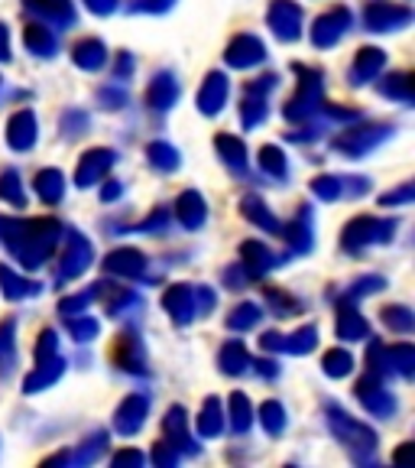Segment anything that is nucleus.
<instances>
[{"mask_svg": "<svg viewBox=\"0 0 415 468\" xmlns=\"http://www.w3.org/2000/svg\"><path fill=\"white\" fill-rule=\"evenodd\" d=\"M396 231V221L387 218H373V215H360L344 228V250H364L367 244H387Z\"/></svg>", "mask_w": 415, "mask_h": 468, "instance_id": "1", "label": "nucleus"}, {"mask_svg": "<svg viewBox=\"0 0 415 468\" xmlns=\"http://www.w3.org/2000/svg\"><path fill=\"white\" fill-rule=\"evenodd\" d=\"M387 137H389L387 124H367V127H350V131H341L335 140H331V146L341 150V154H348V156H364L367 150H373V146L383 144Z\"/></svg>", "mask_w": 415, "mask_h": 468, "instance_id": "2", "label": "nucleus"}, {"mask_svg": "<svg viewBox=\"0 0 415 468\" xmlns=\"http://www.w3.org/2000/svg\"><path fill=\"white\" fill-rule=\"evenodd\" d=\"M328 423H331V432L341 439L344 446H350V449H373L377 446V432L367 430V426L358 423L354 417H348L344 410L328 407Z\"/></svg>", "mask_w": 415, "mask_h": 468, "instance_id": "3", "label": "nucleus"}, {"mask_svg": "<svg viewBox=\"0 0 415 468\" xmlns=\"http://www.w3.org/2000/svg\"><path fill=\"white\" fill-rule=\"evenodd\" d=\"M364 23L373 33L399 29V27H406V23H412V10L402 7V4H389V0H373L364 10Z\"/></svg>", "mask_w": 415, "mask_h": 468, "instance_id": "4", "label": "nucleus"}, {"mask_svg": "<svg viewBox=\"0 0 415 468\" xmlns=\"http://www.w3.org/2000/svg\"><path fill=\"white\" fill-rule=\"evenodd\" d=\"M266 23H270V29L279 39L292 43V39L302 37V7L299 4H292V0H273Z\"/></svg>", "mask_w": 415, "mask_h": 468, "instance_id": "5", "label": "nucleus"}, {"mask_svg": "<svg viewBox=\"0 0 415 468\" xmlns=\"http://www.w3.org/2000/svg\"><path fill=\"white\" fill-rule=\"evenodd\" d=\"M350 27V10L348 7H335L328 14H321L318 20L312 23V46L318 49H328L337 39L344 37V29Z\"/></svg>", "mask_w": 415, "mask_h": 468, "instance_id": "6", "label": "nucleus"}, {"mask_svg": "<svg viewBox=\"0 0 415 468\" xmlns=\"http://www.w3.org/2000/svg\"><path fill=\"white\" fill-rule=\"evenodd\" d=\"M358 400L370 410L373 417H389V413L396 410V400L389 397V390L383 388V380L370 371L358 380Z\"/></svg>", "mask_w": 415, "mask_h": 468, "instance_id": "7", "label": "nucleus"}, {"mask_svg": "<svg viewBox=\"0 0 415 468\" xmlns=\"http://www.w3.org/2000/svg\"><path fill=\"white\" fill-rule=\"evenodd\" d=\"M23 10L29 16H36L46 27H68L75 20V7L72 0H23Z\"/></svg>", "mask_w": 415, "mask_h": 468, "instance_id": "8", "label": "nucleus"}, {"mask_svg": "<svg viewBox=\"0 0 415 468\" xmlns=\"http://www.w3.org/2000/svg\"><path fill=\"white\" fill-rule=\"evenodd\" d=\"M110 166H114V150H88L78 166H75V186L88 189V186L101 183Z\"/></svg>", "mask_w": 415, "mask_h": 468, "instance_id": "9", "label": "nucleus"}, {"mask_svg": "<svg viewBox=\"0 0 415 468\" xmlns=\"http://www.w3.org/2000/svg\"><path fill=\"white\" fill-rule=\"evenodd\" d=\"M91 257H95V250H91L88 238H81L78 231H68L66 250H62V280L85 273V271H88V263H91Z\"/></svg>", "mask_w": 415, "mask_h": 468, "instance_id": "10", "label": "nucleus"}, {"mask_svg": "<svg viewBox=\"0 0 415 468\" xmlns=\"http://www.w3.org/2000/svg\"><path fill=\"white\" fill-rule=\"evenodd\" d=\"M162 306H166V313L172 315L175 322H192L198 315L195 286H189V283L169 286L166 296H162Z\"/></svg>", "mask_w": 415, "mask_h": 468, "instance_id": "11", "label": "nucleus"}, {"mask_svg": "<svg viewBox=\"0 0 415 468\" xmlns=\"http://www.w3.org/2000/svg\"><path fill=\"white\" fill-rule=\"evenodd\" d=\"M146 413H150V400H146L143 394H130L117 407L114 430L120 432V436H133V432H140V426H143Z\"/></svg>", "mask_w": 415, "mask_h": 468, "instance_id": "12", "label": "nucleus"}, {"mask_svg": "<svg viewBox=\"0 0 415 468\" xmlns=\"http://www.w3.org/2000/svg\"><path fill=\"white\" fill-rule=\"evenodd\" d=\"M263 56H266V46L256 37H250V33H241V37L231 39L224 58H227V66H233V69H250V66H256V62H263Z\"/></svg>", "mask_w": 415, "mask_h": 468, "instance_id": "13", "label": "nucleus"}, {"mask_svg": "<svg viewBox=\"0 0 415 468\" xmlns=\"http://www.w3.org/2000/svg\"><path fill=\"white\" fill-rule=\"evenodd\" d=\"M104 271L114 273V277L137 280V277H143V271H146V257L133 248H120V250H114V254L104 257Z\"/></svg>", "mask_w": 415, "mask_h": 468, "instance_id": "14", "label": "nucleus"}, {"mask_svg": "<svg viewBox=\"0 0 415 468\" xmlns=\"http://www.w3.org/2000/svg\"><path fill=\"white\" fill-rule=\"evenodd\" d=\"M279 263V257L273 254L266 244H260V241H247L241 248V267L247 271V277L250 280H260L266 271H273Z\"/></svg>", "mask_w": 415, "mask_h": 468, "instance_id": "15", "label": "nucleus"}, {"mask_svg": "<svg viewBox=\"0 0 415 468\" xmlns=\"http://www.w3.org/2000/svg\"><path fill=\"white\" fill-rule=\"evenodd\" d=\"M227 91H231V85H227L224 75L221 72L208 75L202 91H198V108H202V114H218V111L227 104Z\"/></svg>", "mask_w": 415, "mask_h": 468, "instance_id": "16", "label": "nucleus"}, {"mask_svg": "<svg viewBox=\"0 0 415 468\" xmlns=\"http://www.w3.org/2000/svg\"><path fill=\"white\" fill-rule=\"evenodd\" d=\"M383 66H387L383 49H377V46H364V49H358V58H354V66H350V81L360 85V81L377 79V75L383 72Z\"/></svg>", "mask_w": 415, "mask_h": 468, "instance_id": "17", "label": "nucleus"}, {"mask_svg": "<svg viewBox=\"0 0 415 468\" xmlns=\"http://www.w3.org/2000/svg\"><path fill=\"white\" fill-rule=\"evenodd\" d=\"M7 144L14 146V150H20V154L36 144V117H33V111H16V114L10 117Z\"/></svg>", "mask_w": 415, "mask_h": 468, "instance_id": "18", "label": "nucleus"}, {"mask_svg": "<svg viewBox=\"0 0 415 468\" xmlns=\"http://www.w3.org/2000/svg\"><path fill=\"white\" fill-rule=\"evenodd\" d=\"M114 358L120 361V367H127V371L146 374V351H143V342L137 338V332H124V335H120Z\"/></svg>", "mask_w": 415, "mask_h": 468, "instance_id": "19", "label": "nucleus"}, {"mask_svg": "<svg viewBox=\"0 0 415 468\" xmlns=\"http://www.w3.org/2000/svg\"><path fill=\"white\" fill-rule=\"evenodd\" d=\"M335 329L337 338H344V342H364V338H370V325H367V319L354 306H337Z\"/></svg>", "mask_w": 415, "mask_h": 468, "instance_id": "20", "label": "nucleus"}, {"mask_svg": "<svg viewBox=\"0 0 415 468\" xmlns=\"http://www.w3.org/2000/svg\"><path fill=\"white\" fill-rule=\"evenodd\" d=\"M175 215H179V221H182V228H189V231H198V228L204 225V218H208V208H204V198L198 196V192H182L179 196V202H175Z\"/></svg>", "mask_w": 415, "mask_h": 468, "instance_id": "21", "label": "nucleus"}, {"mask_svg": "<svg viewBox=\"0 0 415 468\" xmlns=\"http://www.w3.org/2000/svg\"><path fill=\"white\" fill-rule=\"evenodd\" d=\"M175 98H179V81H175L172 72H160L153 79V85H150V91H146V101H150V108L156 111H166L175 104Z\"/></svg>", "mask_w": 415, "mask_h": 468, "instance_id": "22", "label": "nucleus"}, {"mask_svg": "<svg viewBox=\"0 0 415 468\" xmlns=\"http://www.w3.org/2000/svg\"><path fill=\"white\" fill-rule=\"evenodd\" d=\"M72 58H75V66L85 69V72H98V69L108 62V49H104L101 39L88 37V39H81V43H75Z\"/></svg>", "mask_w": 415, "mask_h": 468, "instance_id": "23", "label": "nucleus"}, {"mask_svg": "<svg viewBox=\"0 0 415 468\" xmlns=\"http://www.w3.org/2000/svg\"><path fill=\"white\" fill-rule=\"evenodd\" d=\"M62 371H66V365H62V358H43L36 365V371L29 374L26 380H23V390L26 394H36V390H43V388H49V384H56L58 378H62Z\"/></svg>", "mask_w": 415, "mask_h": 468, "instance_id": "24", "label": "nucleus"}, {"mask_svg": "<svg viewBox=\"0 0 415 468\" xmlns=\"http://www.w3.org/2000/svg\"><path fill=\"white\" fill-rule=\"evenodd\" d=\"M23 43H26L29 52H36V56H52V52H56V37H52V29L39 20L23 27Z\"/></svg>", "mask_w": 415, "mask_h": 468, "instance_id": "25", "label": "nucleus"}, {"mask_svg": "<svg viewBox=\"0 0 415 468\" xmlns=\"http://www.w3.org/2000/svg\"><path fill=\"white\" fill-rule=\"evenodd\" d=\"M412 365H415V351L409 342L387 345V348H383V367H387V371H396V374H402V378H409Z\"/></svg>", "mask_w": 415, "mask_h": 468, "instance_id": "26", "label": "nucleus"}, {"mask_svg": "<svg viewBox=\"0 0 415 468\" xmlns=\"http://www.w3.org/2000/svg\"><path fill=\"white\" fill-rule=\"evenodd\" d=\"M185 417H189V413H185L182 407H172L166 413V420H162V432H166V439L172 442L175 449H179V452H182L185 442H192L189 432H185V430H189V420H185Z\"/></svg>", "mask_w": 415, "mask_h": 468, "instance_id": "27", "label": "nucleus"}, {"mask_svg": "<svg viewBox=\"0 0 415 468\" xmlns=\"http://www.w3.org/2000/svg\"><path fill=\"white\" fill-rule=\"evenodd\" d=\"M221 430H224V413H221V400H218V397H208V400L202 403L198 432H202L204 439H214V436H221Z\"/></svg>", "mask_w": 415, "mask_h": 468, "instance_id": "28", "label": "nucleus"}, {"mask_svg": "<svg viewBox=\"0 0 415 468\" xmlns=\"http://www.w3.org/2000/svg\"><path fill=\"white\" fill-rule=\"evenodd\" d=\"M33 186H36L39 198H43L46 205L62 202V196H66V179H62V173H58V169H43Z\"/></svg>", "mask_w": 415, "mask_h": 468, "instance_id": "29", "label": "nucleus"}, {"mask_svg": "<svg viewBox=\"0 0 415 468\" xmlns=\"http://www.w3.org/2000/svg\"><path fill=\"white\" fill-rule=\"evenodd\" d=\"M241 208H244V215H247V218L254 221V225H260V228H263V231H273V234H276L279 228H283V225H279V221L270 215V208H266V202H260V198H256V196H244Z\"/></svg>", "mask_w": 415, "mask_h": 468, "instance_id": "30", "label": "nucleus"}, {"mask_svg": "<svg viewBox=\"0 0 415 468\" xmlns=\"http://www.w3.org/2000/svg\"><path fill=\"white\" fill-rule=\"evenodd\" d=\"M218 365L224 374H244V367L250 365V355H247V348H244V342H227L224 348H221Z\"/></svg>", "mask_w": 415, "mask_h": 468, "instance_id": "31", "label": "nucleus"}, {"mask_svg": "<svg viewBox=\"0 0 415 468\" xmlns=\"http://www.w3.org/2000/svg\"><path fill=\"white\" fill-rule=\"evenodd\" d=\"M14 319L0 322V374H10L16 365V342H14Z\"/></svg>", "mask_w": 415, "mask_h": 468, "instance_id": "32", "label": "nucleus"}, {"mask_svg": "<svg viewBox=\"0 0 415 468\" xmlns=\"http://www.w3.org/2000/svg\"><path fill=\"white\" fill-rule=\"evenodd\" d=\"M256 163H260V169L266 176H273V179H285V173H289V163H285V154L279 150V146H263L260 156H256Z\"/></svg>", "mask_w": 415, "mask_h": 468, "instance_id": "33", "label": "nucleus"}, {"mask_svg": "<svg viewBox=\"0 0 415 468\" xmlns=\"http://www.w3.org/2000/svg\"><path fill=\"white\" fill-rule=\"evenodd\" d=\"M315 345H318V332H315V325H302L299 332H292V335L283 338L285 355H308Z\"/></svg>", "mask_w": 415, "mask_h": 468, "instance_id": "34", "label": "nucleus"}, {"mask_svg": "<svg viewBox=\"0 0 415 468\" xmlns=\"http://www.w3.org/2000/svg\"><path fill=\"white\" fill-rule=\"evenodd\" d=\"M150 163H153L160 173H175V169H179V163H182V156H179V150H175V146L156 140V144H150Z\"/></svg>", "mask_w": 415, "mask_h": 468, "instance_id": "35", "label": "nucleus"}, {"mask_svg": "<svg viewBox=\"0 0 415 468\" xmlns=\"http://www.w3.org/2000/svg\"><path fill=\"white\" fill-rule=\"evenodd\" d=\"M0 286H4V296H7V300H23L29 292H36V283L23 280L20 273H14L10 267H0Z\"/></svg>", "mask_w": 415, "mask_h": 468, "instance_id": "36", "label": "nucleus"}, {"mask_svg": "<svg viewBox=\"0 0 415 468\" xmlns=\"http://www.w3.org/2000/svg\"><path fill=\"white\" fill-rule=\"evenodd\" d=\"M250 423H254V407H250L247 397L237 390V394H231V430L247 432Z\"/></svg>", "mask_w": 415, "mask_h": 468, "instance_id": "37", "label": "nucleus"}, {"mask_svg": "<svg viewBox=\"0 0 415 468\" xmlns=\"http://www.w3.org/2000/svg\"><path fill=\"white\" fill-rule=\"evenodd\" d=\"M279 231H283V241L289 244V248L296 250V254H302V250H308V248H312V231H308L306 218L292 221V225L279 228Z\"/></svg>", "mask_w": 415, "mask_h": 468, "instance_id": "38", "label": "nucleus"}, {"mask_svg": "<svg viewBox=\"0 0 415 468\" xmlns=\"http://www.w3.org/2000/svg\"><path fill=\"white\" fill-rule=\"evenodd\" d=\"M0 198L10 202L14 208H23V205H26V192H23V183H20V176H16V169H7V173L0 176Z\"/></svg>", "mask_w": 415, "mask_h": 468, "instance_id": "39", "label": "nucleus"}, {"mask_svg": "<svg viewBox=\"0 0 415 468\" xmlns=\"http://www.w3.org/2000/svg\"><path fill=\"white\" fill-rule=\"evenodd\" d=\"M214 146H218V154L224 156V163L227 166H233V169H244V144L233 133H221L218 140H214Z\"/></svg>", "mask_w": 415, "mask_h": 468, "instance_id": "40", "label": "nucleus"}, {"mask_svg": "<svg viewBox=\"0 0 415 468\" xmlns=\"http://www.w3.org/2000/svg\"><path fill=\"white\" fill-rule=\"evenodd\" d=\"M321 367H325L328 378H348V374L354 371V358H350V351L331 348L328 355H325V361H321Z\"/></svg>", "mask_w": 415, "mask_h": 468, "instance_id": "41", "label": "nucleus"}, {"mask_svg": "<svg viewBox=\"0 0 415 468\" xmlns=\"http://www.w3.org/2000/svg\"><path fill=\"white\" fill-rule=\"evenodd\" d=\"M260 423H263V430L270 432V436H279V432L285 430V410H283V403L279 400H266L260 407Z\"/></svg>", "mask_w": 415, "mask_h": 468, "instance_id": "42", "label": "nucleus"}, {"mask_svg": "<svg viewBox=\"0 0 415 468\" xmlns=\"http://www.w3.org/2000/svg\"><path fill=\"white\" fill-rule=\"evenodd\" d=\"M260 306H254V303H244V306H237L231 315H227V329H233V332H247V329H254L256 322H260Z\"/></svg>", "mask_w": 415, "mask_h": 468, "instance_id": "43", "label": "nucleus"}, {"mask_svg": "<svg viewBox=\"0 0 415 468\" xmlns=\"http://www.w3.org/2000/svg\"><path fill=\"white\" fill-rule=\"evenodd\" d=\"M383 95L387 98H399V101H412V79L406 72H396V75H387L383 81Z\"/></svg>", "mask_w": 415, "mask_h": 468, "instance_id": "44", "label": "nucleus"}, {"mask_svg": "<svg viewBox=\"0 0 415 468\" xmlns=\"http://www.w3.org/2000/svg\"><path fill=\"white\" fill-rule=\"evenodd\" d=\"M383 322H387L393 332H399V335L412 332V313H409L406 306H387L383 309Z\"/></svg>", "mask_w": 415, "mask_h": 468, "instance_id": "45", "label": "nucleus"}, {"mask_svg": "<svg viewBox=\"0 0 415 468\" xmlns=\"http://www.w3.org/2000/svg\"><path fill=\"white\" fill-rule=\"evenodd\" d=\"M263 292H266V300H270V306L276 309V315H296V313H299V303L292 300L289 292L276 290V286H263Z\"/></svg>", "mask_w": 415, "mask_h": 468, "instance_id": "46", "label": "nucleus"}, {"mask_svg": "<svg viewBox=\"0 0 415 468\" xmlns=\"http://www.w3.org/2000/svg\"><path fill=\"white\" fill-rule=\"evenodd\" d=\"M104 449H108V432H95V436L88 439L85 446L75 452V462H78V465H88V462H95Z\"/></svg>", "mask_w": 415, "mask_h": 468, "instance_id": "47", "label": "nucleus"}, {"mask_svg": "<svg viewBox=\"0 0 415 468\" xmlns=\"http://www.w3.org/2000/svg\"><path fill=\"white\" fill-rule=\"evenodd\" d=\"M312 192L318 198H325V202H335V198L344 196V183L335 179V176H318V179L312 183Z\"/></svg>", "mask_w": 415, "mask_h": 468, "instance_id": "48", "label": "nucleus"}, {"mask_svg": "<svg viewBox=\"0 0 415 468\" xmlns=\"http://www.w3.org/2000/svg\"><path fill=\"white\" fill-rule=\"evenodd\" d=\"M68 319H72V315H68ZM68 332L75 335V342H91V338H98V319L81 313L78 319L68 322Z\"/></svg>", "mask_w": 415, "mask_h": 468, "instance_id": "49", "label": "nucleus"}, {"mask_svg": "<svg viewBox=\"0 0 415 468\" xmlns=\"http://www.w3.org/2000/svg\"><path fill=\"white\" fill-rule=\"evenodd\" d=\"M263 117H266V104H263V98H254V95H250L247 101L241 104V124H244V127L263 124Z\"/></svg>", "mask_w": 415, "mask_h": 468, "instance_id": "50", "label": "nucleus"}, {"mask_svg": "<svg viewBox=\"0 0 415 468\" xmlns=\"http://www.w3.org/2000/svg\"><path fill=\"white\" fill-rule=\"evenodd\" d=\"M91 300H95V286H91V290H85V292H75V296H68V300H62V303H58V309H62L66 315H75V313L81 315Z\"/></svg>", "mask_w": 415, "mask_h": 468, "instance_id": "51", "label": "nucleus"}, {"mask_svg": "<svg viewBox=\"0 0 415 468\" xmlns=\"http://www.w3.org/2000/svg\"><path fill=\"white\" fill-rule=\"evenodd\" d=\"M179 455H182V452H179L169 439H162V442H156V446H153V462H156V465H175V462H179Z\"/></svg>", "mask_w": 415, "mask_h": 468, "instance_id": "52", "label": "nucleus"}, {"mask_svg": "<svg viewBox=\"0 0 415 468\" xmlns=\"http://www.w3.org/2000/svg\"><path fill=\"white\" fill-rule=\"evenodd\" d=\"M377 290H383V277H364L354 283V290L344 300H358V296H367V292H377Z\"/></svg>", "mask_w": 415, "mask_h": 468, "instance_id": "53", "label": "nucleus"}, {"mask_svg": "<svg viewBox=\"0 0 415 468\" xmlns=\"http://www.w3.org/2000/svg\"><path fill=\"white\" fill-rule=\"evenodd\" d=\"M56 345H58L56 332H52V329H46L43 335H39V345H36V361L52 358V355H56Z\"/></svg>", "mask_w": 415, "mask_h": 468, "instance_id": "54", "label": "nucleus"}, {"mask_svg": "<svg viewBox=\"0 0 415 468\" xmlns=\"http://www.w3.org/2000/svg\"><path fill=\"white\" fill-rule=\"evenodd\" d=\"M412 198V183H402V189L387 192V196L379 198V205H396V202H409Z\"/></svg>", "mask_w": 415, "mask_h": 468, "instance_id": "55", "label": "nucleus"}, {"mask_svg": "<svg viewBox=\"0 0 415 468\" xmlns=\"http://www.w3.org/2000/svg\"><path fill=\"white\" fill-rule=\"evenodd\" d=\"M244 280H250V277H247V271H244L241 263H237V267H227V271H224V283L231 286V290H241Z\"/></svg>", "mask_w": 415, "mask_h": 468, "instance_id": "56", "label": "nucleus"}, {"mask_svg": "<svg viewBox=\"0 0 415 468\" xmlns=\"http://www.w3.org/2000/svg\"><path fill=\"white\" fill-rule=\"evenodd\" d=\"M130 72H133L130 52H120V56H117V66H114V79H127Z\"/></svg>", "mask_w": 415, "mask_h": 468, "instance_id": "57", "label": "nucleus"}, {"mask_svg": "<svg viewBox=\"0 0 415 468\" xmlns=\"http://www.w3.org/2000/svg\"><path fill=\"white\" fill-rule=\"evenodd\" d=\"M166 221H169V215H166V208H156L153 215H150V218L143 221V231H156V228H166Z\"/></svg>", "mask_w": 415, "mask_h": 468, "instance_id": "58", "label": "nucleus"}, {"mask_svg": "<svg viewBox=\"0 0 415 468\" xmlns=\"http://www.w3.org/2000/svg\"><path fill=\"white\" fill-rule=\"evenodd\" d=\"M124 192V186L117 183V179H108V186H101V202H117Z\"/></svg>", "mask_w": 415, "mask_h": 468, "instance_id": "59", "label": "nucleus"}, {"mask_svg": "<svg viewBox=\"0 0 415 468\" xmlns=\"http://www.w3.org/2000/svg\"><path fill=\"white\" fill-rule=\"evenodd\" d=\"M127 462H130V465H143V455H140L137 449H124V452L114 455V465H127Z\"/></svg>", "mask_w": 415, "mask_h": 468, "instance_id": "60", "label": "nucleus"}, {"mask_svg": "<svg viewBox=\"0 0 415 468\" xmlns=\"http://www.w3.org/2000/svg\"><path fill=\"white\" fill-rule=\"evenodd\" d=\"M91 14H110L117 7V0H85Z\"/></svg>", "mask_w": 415, "mask_h": 468, "instance_id": "61", "label": "nucleus"}, {"mask_svg": "<svg viewBox=\"0 0 415 468\" xmlns=\"http://www.w3.org/2000/svg\"><path fill=\"white\" fill-rule=\"evenodd\" d=\"M256 371H260L263 378H276V374H279V365H276L273 358H260V361H256Z\"/></svg>", "mask_w": 415, "mask_h": 468, "instance_id": "62", "label": "nucleus"}, {"mask_svg": "<svg viewBox=\"0 0 415 468\" xmlns=\"http://www.w3.org/2000/svg\"><path fill=\"white\" fill-rule=\"evenodd\" d=\"M260 345H263L266 351H283V335H276V332H266Z\"/></svg>", "mask_w": 415, "mask_h": 468, "instance_id": "63", "label": "nucleus"}, {"mask_svg": "<svg viewBox=\"0 0 415 468\" xmlns=\"http://www.w3.org/2000/svg\"><path fill=\"white\" fill-rule=\"evenodd\" d=\"M10 58V39H7V27L0 23V62H7Z\"/></svg>", "mask_w": 415, "mask_h": 468, "instance_id": "64", "label": "nucleus"}]
</instances>
